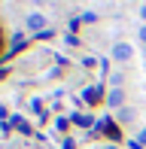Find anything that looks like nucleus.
Listing matches in <instances>:
<instances>
[{
  "mask_svg": "<svg viewBox=\"0 0 146 149\" xmlns=\"http://www.w3.org/2000/svg\"><path fill=\"white\" fill-rule=\"evenodd\" d=\"M137 143H140V146L146 143V128H143V131H140V140H137Z\"/></svg>",
  "mask_w": 146,
  "mask_h": 149,
  "instance_id": "obj_7",
  "label": "nucleus"
},
{
  "mask_svg": "<svg viewBox=\"0 0 146 149\" xmlns=\"http://www.w3.org/2000/svg\"><path fill=\"white\" fill-rule=\"evenodd\" d=\"M140 40H143V43H146V28H143V31H140Z\"/></svg>",
  "mask_w": 146,
  "mask_h": 149,
  "instance_id": "obj_9",
  "label": "nucleus"
},
{
  "mask_svg": "<svg viewBox=\"0 0 146 149\" xmlns=\"http://www.w3.org/2000/svg\"><path fill=\"white\" fill-rule=\"evenodd\" d=\"M85 100H88V104H97V100H101V88H88L85 91Z\"/></svg>",
  "mask_w": 146,
  "mask_h": 149,
  "instance_id": "obj_2",
  "label": "nucleus"
},
{
  "mask_svg": "<svg viewBox=\"0 0 146 149\" xmlns=\"http://www.w3.org/2000/svg\"><path fill=\"white\" fill-rule=\"evenodd\" d=\"M12 125H15L22 134H28V131H31V128H28V122H22V119H12Z\"/></svg>",
  "mask_w": 146,
  "mask_h": 149,
  "instance_id": "obj_6",
  "label": "nucleus"
},
{
  "mask_svg": "<svg viewBox=\"0 0 146 149\" xmlns=\"http://www.w3.org/2000/svg\"><path fill=\"white\" fill-rule=\"evenodd\" d=\"M140 18H146V3H143V6H140Z\"/></svg>",
  "mask_w": 146,
  "mask_h": 149,
  "instance_id": "obj_8",
  "label": "nucleus"
},
{
  "mask_svg": "<svg viewBox=\"0 0 146 149\" xmlns=\"http://www.w3.org/2000/svg\"><path fill=\"white\" fill-rule=\"evenodd\" d=\"M122 100H125V94L119 91V88H113V91H110V104H113V107H119Z\"/></svg>",
  "mask_w": 146,
  "mask_h": 149,
  "instance_id": "obj_4",
  "label": "nucleus"
},
{
  "mask_svg": "<svg viewBox=\"0 0 146 149\" xmlns=\"http://www.w3.org/2000/svg\"><path fill=\"white\" fill-rule=\"evenodd\" d=\"M101 128H107V134H110V137H113V140H119V137H122V131H119V128H116V125H110V122H104V125H101Z\"/></svg>",
  "mask_w": 146,
  "mask_h": 149,
  "instance_id": "obj_5",
  "label": "nucleus"
},
{
  "mask_svg": "<svg viewBox=\"0 0 146 149\" xmlns=\"http://www.w3.org/2000/svg\"><path fill=\"white\" fill-rule=\"evenodd\" d=\"M104 149H116V146H104Z\"/></svg>",
  "mask_w": 146,
  "mask_h": 149,
  "instance_id": "obj_10",
  "label": "nucleus"
},
{
  "mask_svg": "<svg viewBox=\"0 0 146 149\" xmlns=\"http://www.w3.org/2000/svg\"><path fill=\"white\" fill-rule=\"evenodd\" d=\"M113 58H116V61H131V58H134V49H131L128 43H119L116 49H113Z\"/></svg>",
  "mask_w": 146,
  "mask_h": 149,
  "instance_id": "obj_1",
  "label": "nucleus"
},
{
  "mask_svg": "<svg viewBox=\"0 0 146 149\" xmlns=\"http://www.w3.org/2000/svg\"><path fill=\"white\" fill-rule=\"evenodd\" d=\"M28 24H31V28H43V24H46V18L34 12V15H28Z\"/></svg>",
  "mask_w": 146,
  "mask_h": 149,
  "instance_id": "obj_3",
  "label": "nucleus"
}]
</instances>
